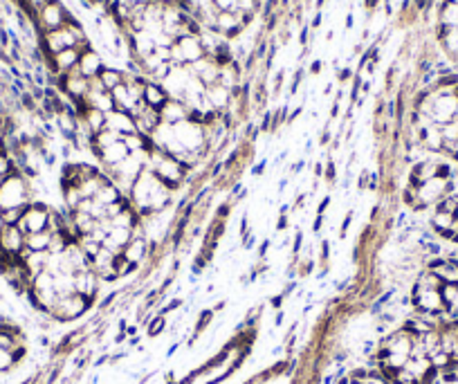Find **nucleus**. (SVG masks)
Segmentation results:
<instances>
[{"label":"nucleus","mask_w":458,"mask_h":384,"mask_svg":"<svg viewBox=\"0 0 458 384\" xmlns=\"http://www.w3.org/2000/svg\"><path fill=\"white\" fill-rule=\"evenodd\" d=\"M92 301L95 299L83 297V294H70V297L58 299L50 317H54L58 321H72L76 317H81V314L92 306Z\"/></svg>","instance_id":"4"},{"label":"nucleus","mask_w":458,"mask_h":384,"mask_svg":"<svg viewBox=\"0 0 458 384\" xmlns=\"http://www.w3.org/2000/svg\"><path fill=\"white\" fill-rule=\"evenodd\" d=\"M25 214V207H12V209H5L3 211V218H5V225H18Z\"/></svg>","instance_id":"16"},{"label":"nucleus","mask_w":458,"mask_h":384,"mask_svg":"<svg viewBox=\"0 0 458 384\" xmlns=\"http://www.w3.org/2000/svg\"><path fill=\"white\" fill-rule=\"evenodd\" d=\"M106 128L108 131H115L117 135H131V133H138V126H135V120L131 113H124V111H111L106 115Z\"/></svg>","instance_id":"7"},{"label":"nucleus","mask_w":458,"mask_h":384,"mask_svg":"<svg viewBox=\"0 0 458 384\" xmlns=\"http://www.w3.org/2000/svg\"><path fill=\"white\" fill-rule=\"evenodd\" d=\"M162 323H164L162 319H155V321H153V326H151V335H155L158 330H162Z\"/></svg>","instance_id":"46"},{"label":"nucleus","mask_w":458,"mask_h":384,"mask_svg":"<svg viewBox=\"0 0 458 384\" xmlns=\"http://www.w3.org/2000/svg\"><path fill=\"white\" fill-rule=\"evenodd\" d=\"M270 245H272V243H270V239H265V241H261V243H259V252H256V254H259V259H263V256L268 254Z\"/></svg>","instance_id":"33"},{"label":"nucleus","mask_w":458,"mask_h":384,"mask_svg":"<svg viewBox=\"0 0 458 384\" xmlns=\"http://www.w3.org/2000/svg\"><path fill=\"white\" fill-rule=\"evenodd\" d=\"M18 169H16V164H14V160H12V155H9V151H7V146H3L0 149V175L3 178H9L12 173H16ZM21 173V171H18Z\"/></svg>","instance_id":"15"},{"label":"nucleus","mask_w":458,"mask_h":384,"mask_svg":"<svg viewBox=\"0 0 458 384\" xmlns=\"http://www.w3.org/2000/svg\"><path fill=\"white\" fill-rule=\"evenodd\" d=\"M321 67H324V63H321L319 58H317V61H313V65H310V74H319Z\"/></svg>","instance_id":"43"},{"label":"nucleus","mask_w":458,"mask_h":384,"mask_svg":"<svg viewBox=\"0 0 458 384\" xmlns=\"http://www.w3.org/2000/svg\"><path fill=\"white\" fill-rule=\"evenodd\" d=\"M436 175H438V162L420 160L411 166V171H409V184L420 186L425 182H430L432 178H436Z\"/></svg>","instance_id":"10"},{"label":"nucleus","mask_w":458,"mask_h":384,"mask_svg":"<svg viewBox=\"0 0 458 384\" xmlns=\"http://www.w3.org/2000/svg\"><path fill=\"white\" fill-rule=\"evenodd\" d=\"M286 186H288V180H281V182H279V189H281V191H284Z\"/></svg>","instance_id":"52"},{"label":"nucleus","mask_w":458,"mask_h":384,"mask_svg":"<svg viewBox=\"0 0 458 384\" xmlns=\"http://www.w3.org/2000/svg\"><path fill=\"white\" fill-rule=\"evenodd\" d=\"M304 169H306V162H304V160H299L295 166H292V171H295V173H297V171H304Z\"/></svg>","instance_id":"47"},{"label":"nucleus","mask_w":458,"mask_h":384,"mask_svg":"<svg viewBox=\"0 0 458 384\" xmlns=\"http://www.w3.org/2000/svg\"><path fill=\"white\" fill-rule=\"evenodd\" d=\"M416 3V9H420V12H425V9H430L432 0H414Z\"/></svg>","instance_id":"41"},{"label":"nucleus","mask_w":458,"mask_h":384,"mask_svg":"<svg viewBox=\"0 0 458 384\" xmlns=\"http://www.w3.org/2000/svg\"><path fill=\"white\" fill-rule=\"evenodd\" d=\"M315 5L319 7V12H321V7H324V5H326V0H317V3H315Z\"/></svg>","instance_id":"53"},{"label":"nucleus","mask_w":458,"mask_h":384,"mask_svg":"<svg viewBox=\"0 0 458 384\" xmlns=\"http://www.w3.org/2000/svg\"><path fill=\"white\" fill-rule=\"evenodd\" d=\"M328 259H330V241H321V254H319V263L328 265Z\"/></svg>","instance_id":"23"},{"label":"nucleus","mask_w":458,"mask_h":384,"mask_svg":"<svg viewBox=\"0 0 458 384\" xmlns=\"http://www.w3.org/2000/svg\"><path fill=\"white\" fill-rule=\"evenodd\" d=\"M353 218H355V211H348V214H346V218H344V223H342V230H339V236H342V239L348 234L350 223H353Z\"/></svg>","instance_id":"26"},{"label":"nucleus","mask_w":458,"mask_h":384,"mask_svg":"<svg viewBox=\"0 0 458 384\" xmlns=\"http://www.w3.org/2000/svg\"><path fill=\"white\" fill-rule=\"evenodd\" d=\"M50 211L52 207L45 205L43 200H32L25 207V214L21 223L16 225L23 234H34V232H43L47 230V223H50Z\"/></svg>","instance_id":"3"},{"label":"nucleus","mask_w":458,"mask_h":384,"mask_svg":"<svg viewBox=\"0 0 458 384\" xmlns=\"http://www.w3.org/2000/svg\"><path fill=\"white\" fill-rule=\"evenodd\" d=\"M3 182H5V178H3V175H0V186H3Z\"/></svg>","instance_id":"54"},{"label":"nucleus","mask_w":458,"mask_h":384,"mask_svg":"<svg viewBox=\"0 0 458 384\" xmlns=\"http://www.w3.org/2000/svg\"><path fill=\"white\" fill-rule=\"evenodd\" d=\"M104 58L99 52H95L92 47H88V50L81 52L79 56V65H76V70H79L85 79H95L99 77V72L104 70Z\"/></svg>","instance_id":"8"},{"label":"nucleus","mask_w":458,"mask_h":384,"mask_svg":"<svg viewBox=\"0 0 458 384\" xmlns=\"http://www.w3.org/2000/svg\"><path fill=\"white\" fill-rule=\"evenodd\" d=\"M337 115H339V102L335 99V102H333V111H330V117H333V120H335Z\"/></svg>","instance_id":"48"},{"label":"nucleus","mask_w":458,"mask_h":384,"mask_svg":"<svg viewBox=\"0 0 458 384\" xmlns=\"http://www.w3.org/2000/svg\"><path fill=\"white\" fill-rule=\"evenodd\" d=\"M284 79H286V70H279L275 77V95L281 93V86H284Z\"/></svg>","instance_id":"31"},{"label":"nucleus","mask_w":458,"mask_h":384,"mask_svg":"<svg viewBox=\"0 0 458 384\" xmlns=\"http://www.w3.org/2000/svg\"><path fill=\"white\" fill-rule=\"evenodd\" d=\"M52 239H54V234L50 230L25 234V250H29V252H50Z\"/></svg>","instance_id":"12"},{"label":"nucleus","mask_w":458,"mask_h":384,"mask_svg":"<svg viewBox=\"0 0 458 384\" xmlns=\"http://www.w3.org/2000/svg\"><path fill=\"white\" fill-rule=\"evenodd\" d=\"M281 301H284V297H275V299H272V303H275L277 308H279V303H281Z\"/></svg>","instance_id":"51"},{"label":"nucleus","mask_w":458,"mask_h":384,"mask_svg":"<svg viewBox=\"0 0 458 384\" xmlns=\"http://www.w3.org/2000/svg\"><path fill=\"white\" fill-rule=\"evenodd\" d=\"M304 77H306V70H304V67H299V70L295 72V79H292V86H290V95H297V90H299L301 81H304Z\"/></svg>","instance_id":"20"},{"label":"nucleus","mask_w":458,"mask_h":384,"mask_svg":"<svg viewBox=\"0 0 458 384\" xmlns=\"http://www.w3.org/2000/svg\"><path fill=\"white\" fill-rule=\"evenodd\" d=\"M350 27H353V14L346 16V29H350Z\"/></svg>","instance_id":"50"},{"label":"nucleus","mask_w":458,"mask_h":384,"mask_svg":"<svg viewBox=\"0 0 458 384\" xmlns=\"http://www.w3.org/2000/svg\"><path fill=\"white\" fill-rule=\"evenodd\" d=\"M122 256H124V259L129 261V263H135V265L144 263L146 259H149V239H146L144 234L133 236L131 243L124 248Z\"/></svg>","instance_id":"9"},{"label":"nucleus","mask_w":458,"mask_h":384,"mask_svg":"<svg viewBox=\"0 0 458 384\" xmlns=\"http://www.w3.org/2000/svg\"><path fill=\"white\" fill-rule=\"evenodd\" d=\"M265 166H268V164H265V160L259 162L256 166H252V175H254V178H259V175H261L263 171H265Z\"/></svg>","instance_id":"36"},{"label":"nucleus","mask_w":458,"mask_h":384,"mask_svg":"<svg viewBox=\"0 0 458 384\" xmlns=\"http://www.w3.org/2000/svg\"><path fill=\"white\" fill-rule=\"evenodd\" d=\"M207 263H209V261L204 259L202 254H198L196 259H193V265H191V270L196 272V274H200V272H202V268H204V265H207Z\"/></svg>","instance_id":"27"},{"label":"nucleus","mask_w":458,"mask_h":384,"mask_svg":"<svg viewBox=\"0 0 458 384\" xmlns=\"http://www.w3.org/2000/svg\"><path fill=\"white\" fill-rule=\"evenodd\" d=\"M231 205L234 202H222L218 209H216V218L218 221H227V216H229V211H231Z\"/></svg>","instance_id":"24"},{"label":"nucleus","mask_w":458,"mask_h":384,"mask_svg":"<svg viewBox=\"0 0 458 384\" xmlns=\"http://www.w3.org/2000/svg\"><path fill=\"white\" fill-rule=\"evenodd\" d=\"M368 189L371 191L379 189V173L377 171H368Z\"/></svg>","instance_id":"28"},{"label":"nucleus","mask_w":458,"mask_h":384,"mask_svg":"<svg viewBox=\"0 0 458 384\" xmlns=\"http://www.w3.org/2000/svg\"><path fill=\"white\" fill-rule=\"evenodd\" d=\"M301 245H304V234H301V230H299V232L295 234V241H292V256H295V259H299Z\"/></svg>","instance_id":"22"},{"label":"nucleus","mask_w":458,"mask_h":384,"mask_svg":"<svg viewBox=\"0 0 458 384\" xmlns=\"http://www.w3.org/2000/svg\"><path fill=\"white\" fill-rule=\"evenodd\" d=\"M259 131H261V133H270V131H272V113H270V111L263 115V120H261V124H259Z\"/></svg>","instance_id":"25"},{"label":"nucleus","mask_w":458,"mask_h":384,"mask_svg":"<svg viewBox=\"0 0 458 384\" xmlns=\"http://www.w3.org/2000/svg\"><path fill=\"white\" fill-rule=\"evenodd\" d=\"M106 115H108V113L97 111V108H88L85 117L81 120V126L88 128V131H90L92 135L101 133V131H106Z\"/></svg>","instance_id":"13"},{"label":"nucleus","mask_w":458,"mask_h":384,"mask_svg":"<svg viewBox=\"0 0 458 384\" xmlns=\"http://www.w3.org/2000/svg\"><path fill=\"white\" fill-rule=\"evenodd\" d=\"M330 140H333V133H330V128H326V131L321 133V137H319V144H328Z\"/></svg>","instance_id":"39"},{"label":"nucleus","mask_w":458,"mask_h":384,"mask_svg":"<svg viewBox=\"0 0 458 384\" xmlns=\"http://www.w3.org/2000/svg\"><path fill=\"white\" fill-rule=\"evenodd\" d=\"M321 227H324V216H319V214H317V216H315V223H313V232L319 234Z\"/></svg>","instance_id":"37"},{"label":"nucleus","mask_w":458,"mask_h":384,"mask_svg":"<svg viewBox=\"0 0 458 384\" xmlns=\"http://www.w3.org/2000/svg\"><path fill=\"white\" fill-rule=\"evenodd\" d=\"M330 202H333V198H330V195H324V198H321V202H319V207H317V214H319V216H324V214L328 211Z\"/></svg>","instance_id":"30"},{"label":"nucleus","mask_w":458,"mask_h":384,"mask_svg":"<svg viewBox=\"0 0 458 384\" xmlns=\"http://www.w3.org/2000/svg\"><path fill=\"white\" fill-rule=\"evenodd\" d=\"M324 169H326V166H324V162H317V164H315V175H317L319 180L324 178Z\"/></svg>","instance_id":"45"},{"label":"nucleus","mask_w":458,"mask_h":384,"mask_svg":"<svg viewBox=\"0 0 458 384\" xmlns=\"http://www.w3.org/2000/svg\"><path fill=\"white\" fill-rule=\"evenodd\" d=\"M321 23H324V14L317 12V14H315V18H313V23H310V27L317 29V27H321Z\"/></svg>","instance_id":"38"},{"label":"nucleus","mask_w":458,"mask_h":384,"mask_svg":"<svg viewBox=\"0 0 458 384\" xmlns=\"http://www.w3.org/2000/svg\"><path fill=\"white\" fill-rule=\"evenodd\" d=\"M5 146V131H3V120H0V149Z\"/></svg>","instance_id":"49"},{"label":"nucleus","mask_w":458,"mask_h":384,"mask_svg":"<svg viewBox=\"0 0 458 384\" xmlns=\"http://www.w3.org/2000/svg\"><path fill=\"white\" fill-rule=\"evenodd\" d=\"M306 198H308L306 193H299V195H297V200H295V205H292V207H295V209H299V207H304V205H306Z\"/></svg>","instance_id":"44"},{"label":"nucleus","mask_w":458,"mask_h":384,"mask_svg":"<svg viewBox=\"0 0 458 384\" xmlns=\"http://www.w3.org/2000/svg\"><path fill=\"white\" fill-rule=\"evenodd\" d=\"M32 200V182L23 173L16 171L9 178H5L3 186H0V211L12 209V207H27Z\"/></svg>","instance_id":"2"},{"label":"nucleus","mask_w":458,"mask_h":384,"mask_svg":"<svg viewBox=\"0 0 458 384\" xmlns=\"http://www.w3.org/2000/svg\"><path fill=\"white\" fill-rule=\"evenodd\" d=\"M225 173V164L220 162H213V166H209V178L211 180H220V175Z\"/></svg>","instance_id":"21"},{"label":"nucleus","mask_w":458,"mask_h":384,"mask_svg":"<svg viewBox=\"0 0 458 384\" xmlns=\"http://www.w3.org/2000/svg\"><path fill=\"white\" fill-rule=\"evenodd\" d=\"M324 178L328 180V184H335V180H337V169H335V162H333V160H328V162H326Z\"/></svg>","instance_id":"19"},{"label":"nucleus","mask_w":458,"mask_h":384,"mask_svg":"<svg viewBox=\"0 0 458 384\" xmlns=\"http://www.w3.org/2000/svg\"><path fill=\"white\" fill-rule=\"evenodd\" d=\"M16 364L14 353L9 349H0V371H9Z\"/></svg>","instance_id":"17"},{"label":"nucleus","mask_w":458,"mask_h":384,"mask_svg":"<svg viewBox=\"0 0 458 384\" xmlns=\"http://www.w3.org/2000/svg\"><path fill=\"white\" fill-rule=\"evenodd\" d=\"M25 250V234L16 225H7L0 232V252L7 256H21Z\"/></svg>","instance_id":"5"},{"label":"nucleus","mask_w":458,"mask_h":384,"mask_svg":"<svg viewBox=\"0 0 458 384\" xmlns=\"http://www.w3.org/2000/svg\"><path fill=\"white\" fill-rule=\"evenodd\" d=\"M160 117H162V124H169V126L187 122L189 120V106L182 99H173V97H169V102L160 108Z\"/></svg>","instance_id":"6"},{"label":"nucleus","mask_w":458,"mask_h":384,"mask_svg":"<svg viewBox=\"0 0 458 384\" xmlns=\"http://www.w3.org/2000/svg\"><path fill=\"white\" fill-rule=\"evenodd\" d=\"M250 232V221H247V216H243L240 218V236H245Z\"/></svg>","instance_id":"40"},{"label":"nucleus","mask_w":458,"mask_h":384,"mask_svg":"<svg viewBox=\"0 0 458 384\" xmlns=\"http://www.w3.org/2000/svg\"><path fill=\"white\" fill-rule=\"evenodd\" d=\"M167 102H169V93L164 90V86L155 83V81H151V79H149L146 86H144V104L155 108V111H160V108Z\"/></svg>","instance_id":"11"},{"label":"nucleus","mask_w":458,"mask_h":384,"mask_svg":"<svg viewBox=\"0 0 458 384\" xmlns=\"http://www.w3.org/2000/svg\"><path fill=\"white\" fill-rule=\"evenodd\" d=\"M308 32H310V25H304L301 27V32H299V43L304 47H308Z\"/></svg>","instance_id":"32"},{"label":"nucleus","mask_w":458,"mask_h":384,"mask_svg":"<svg viewBox=\"0 0 458 384\" xmlns=\"http://www.w3.org/2000/svg\"><path fill=\"white\" fill-rule=\"evenodd\" d=\"M99 81L101 86L106 88V90H115L117 86H122L126 81V72L117 70V67H104V70L99 72Z\"/></svg>","instance_id":"14"},{"label":"nucleus","mask_w":458,"mask_h":384,"mask_svg":"<svg viewBox=\"0 0 458 384\" xmlns=\"http://www.w3.org/2000/svg\"><path fill=\"white\" fill-rule=\"evenodd\" d=\"M337 79H339L342 83L348 81V79H353V70H350V67H344V70H339V77H337Z\"/></svg>","instance_id":"35"},{"label":"nucleus","mask_w":458,"mask_h":384,"mask_svg":"<svg viewBox=\"0 0 458 384\" xmlns=\"http://www.w3.org/2000/svg\"><path fill=\"white\" fill-rule=\"evenodd\" d=\"M288 209H290L288 205L281 207V211H279V221H277V232H286V230H288Z\"/></svg>","instance_id":"18"},{"label":"nucleus","mask_w":458,"mask_h":384,"mask_svg":"<svg viewBox=\"0 0 458 384\" xmlns=\"http://www.w3.org/2000/svg\"><path fill=\"white\" fill-rule=\"evenodd\" d=\"M129 202L146 223L164 209H169L173 202V191L169 186H164L151 169H144L131 186Z\"/></svg>","instance_id":"1"},{"label":"nucleus","mask_w":458,"mask_h":384,"mask_svg":"<svg viewBox=\"0 0 458 384\" xmlns=\"http://www.w3.org/2000/svg\"><path fill=\"white\" fill-rule=\"evenodd\" d=\"M357 186L359 189H368V171H362V175H359V180H357Z\"/></svg>","instance_id":"34"},{"label":"nucleus","mask_w":458,"mask_h":384,"mask_svg":"<svg viewBox=\"0 0 458 384\" xmlns=\"http://www.w3.org/2000/svg\"><path fill=\"white\" fill-rule=\"evenodd\" d=\"M301 111H304V108H301V106H297V108H295V111H292V113L288 115V122H286V124H292V122H295V120H297V117L301 115Z\"/></svg>","instance_id":"42"},{"label":"nucleus","mask_w":458,"mask_h":384,"mask_svg":"<svg viewBox=\"0 0 458 384\" xmlns=\"http://www.w3.org/2000/svg\"><path fill=\"white\" fill-rule=\"evenodd\" d=\"M254 245H256V236L247 232L245 236H243V248L250 252V250H254Z\"/></svg>","instance_id":"29"}]
</instances>
